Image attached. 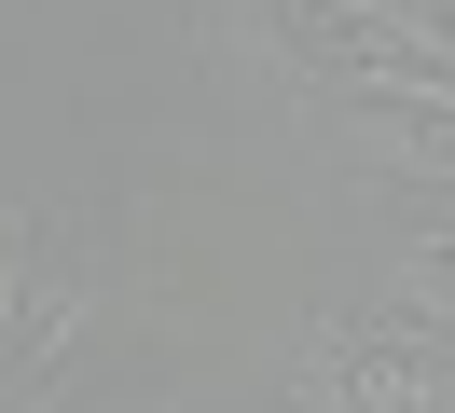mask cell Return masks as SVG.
<instances>
[{"label":"cell","instance_id":"6da1fadb","mask_svg":"<svg viewBox=\"0 0 455 413\" xmlns=\"http://www.w3.org/2000/svg\"><path fill=\"white\" fill-rule=\"evenodd\" d=\"M304 400L317 413H455V345L427 317H331L304 358Z\"/></svg>","mask_w":455,"mask_h":413},{"label":"cell","instance_id":"7a4b0ae2","mask_svg":"<svg viewBox=\"0 0 455 413\" xmlns=\"http://www.w3.org/2000/svg\"><path fill=\"white\" fill-rule=\"evenodd\" d=\"M69 330H84V262L28 207H0V385L42 372V358H69Z\"/></svg>","mask_w":455,"mask_h":413},{"label":"cell","instance_id":"3957f363","mask_svg":"<svg viewBox=\"0 0 455 413\" xmlns=\"http://www.w3.org/2000/svg\"><path fill=\"white\" fill-rule=\"evenodd\" d=\"M359 124L387 138L400 165H427V179H455V97H359Z\"/></svg>","mask_w":455,"mask_h":413}]
</instances>
